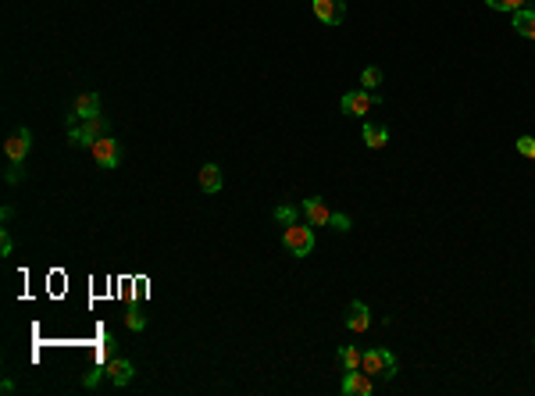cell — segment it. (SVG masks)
Wrapping results in <instances>:
<instances>
[{"mask_svg": "<svg viewBox=\"0 0 535 396\" xmlns=\"http://www.w3.org/2000/svg\"><path fill=\"white\" fill-rule=\"evenodd\" d=\"M282 247L286 254L293 257H307L314 250V229H310V221H296V225H286V233H282Z\"/></svg>", "mask_w": 535, "mask_h": 396, "instance_id": "obj_1", "label": "cell"}, {"mask_svg": "<svg viewBox=\"0 0 535 396\" xmlns=\"http://www.w3.org/2000/svg\"><path fill=\"white\" fill-rule=\"evenodd\" d=\"M360 371H367L371 378H393L396 375V357L386 347H374L360 357Z\"/></svg>", "mask_w": 535, "mask_h": 396, "instance_id": "obj_2", "label": "cell"}, {"mask_svg": "<svg viewBox=\"0 0 535 396\" xmlns=\"http://www.w3.org/2000/svg\"><path fill=\"white\" fill-rule=\"evenodd\" d=\"M89 150H93V161L103 168V172H111V168H118V161H122V147H118L111 136H100V140H96Z\"/></svg>", "mask_w": 535, "mask_h": 396, "instance_id": "obj_3", "label": "cell"}, {"mask_svg": "<svg viewBox=\"0 0 535 396\" xmlns=\"http://www.w3.org/2000/svg\"><path fill=\"white\" fill-rule=\"evenodd\" d=\"M310 4H314L317 22H325V25H339L346 18V4H343V0H310Z\"/></svg>", "mask_w": 535, "mask_h": 396, "instance_id": "obj_4", "label": "cell"}, {"mask_svg": "<svg viewBox=\"0 0 535 396\" xmlns=\"http://www.w3.org/2000/svg\"><path fill=\"white\" fill-rule=\"evenodd\" d=\"M29 147H32V132H29V129H18V132L4 143V154H8L11 164H22L25 154H29Z\"/></svg>", "mask_w": 535, "mask_h": 396, "instance_id": "obj_5", "label": "cell"}, {"mask_svg": "<svg viewBox=\"0 0 535 396\" xmlns=\"http://www.w3.org/2000/svg\"><path fill=\"white\" fill-rule=\"evenodd\" d=\"M132 375H136V368H132V361H125V357H111L107 361V382L111 385H129L132 382Z\"/></svg>", "mask_w": 535, "mask_h": 396, "instance_id": "obj_6", "label": "cell"}, {"mask_svg": "<svg viewBox=\"0 0 535 396\" xmlns=\"http://www.w3.org/2000/svg\"><path fill=\"white\" fill-rule=\"evenodd\" d=\"M343 392H346V396H367V392H371V375L360 371V368H357V371H346V375H343Z\"/></svg>", "mask_w": 535, "mask_h": 396, "instance_id": "obj_7", "label": "cell"}, {"mask_svg": "<svg viewBox=\"0 0 535 396\" xmlns=\"http://www.w3.org/2000/svg\"><path fill=\"white\" fill-rule=\"evenodd\" d=\"M303 218H307L310 225H329V221H332V211H329V204L321 200V197H310V200H303Z\"/></svg>", "mask_w": 535, "mask_h": 396, "instance_id": "obj_8", "label": "cell"}, {"mask_svg": "<svg viewBox=\"0 0 535 396\" xmlns=\"http://www.w3.org/2000/svg\"><path fill=\"white\" fill-rule=\"evenodd\" d=\"M367 325H371V311H367V304L353 300V304L346 307V328H350V332H367Z\"/></svg>", "mask_w": 535, "mask_h": 396, "instance_id": "obj_9", "label": "cell"}, {"mask_svg": "<svg viewBox=\"0 0 535 396\" xmlns=\"http://www.w3.org/2000/svg\"><path fill=\"white\" fill-rule=\"evenodd\" d=\"M339 107H343V115H364V111L374 107V104H371V93L353 89V93H346V97L339 100Z\"/></svg>", "mask_w": 535, "mask_h": 396, "instance_id": "obj_10", "label": "cell"}, {"mask_svg": "<svg viewBox=\"0 0 535 396\" xmlns=\"http://www.w3.org/2000/svg\"><path fill=\"white\" fill-rule=\"evenodd\" d=\"M222 182H225V179H222V168H218V164H203V168H200V190H203V193H222Z\"/></svg>", "mask_w": 535, "mask_h": 396, "instance_id": "obj_11", "label": "cell"}, {"mask_svg": "<svg viewBox=\"0 0 535 396\" xmlns=\"http://www.w3.org/2000/svg\"><path fill=\"white\" fill-rule=\"evenodd\" d=\"M386 143H389V129H386V125H379V122H364V147L382 150Z\"/></svg>", "mask_w": 535, "mask_h": 396, "instance_id": "obj_12", "label": "cell"}, {"mask_svg": "<svg viewBox=\"0 0 535 396\" xmlns=\"http://www.w3.org/2000/svg\"><path fill=\"white\" fill-rule=\"evenodd\" d=\"M72 111H75L79 118H96V115H100V97H96V93H79L75 104H72Z\"/></svg>", "mask_w": 535, "mask_h": 396, "instance_id": "obj_13", "label": "cell"}, {"mask_svg": "<svg viewBox=\"0 0 535 396\" xmlns=\"http://www.w3.org/2000/svg\"><path fill=\"white\" fill-rule=\"evenodd\" d=\"M514 29H517V36L535 39V11H528V8L514 11Z\"/></svg>", "mask_w": 535, "mask_h": 396, "instance_id": "obj_14", "label": "cell"}, {"mask_svg": "<svg viewBox=\"0 0 535 396\" xmlns=\"http://www.w3.org/2000/svg\"><path fill=\"white\" fill-rule=\"evenodd\" d=\"M360 350H353V347H339V364H343V371H357L360 368Z\"/></svg>", "mask_w": 535, "mask_h": 396, "instance_id": "obj_15", "label": "cell"}, {"mask_svg": "<svg viewBox=\"0 0 535 396\" xmlns=\"http://www.w3.org/2000/svg\"><path fill=\"white\" fill-rule=\"evenodd\" d=\"M300 211H303V207L282 204V207H275V221H279V225H296V221H300Z\"/></svg>", "mask_w": 535, "mask_h": 396, "instance_id": "obj_16", "label": "cell"}, {"mask_svg": "<svg viewBox=\"0 0 535 396\" xmlns=\"http://www.w3.org/2000/svg\"><path fill=\"white\" fill-rule=\"evenodd\" d=\"M360 86H364V89L382 86V68H374V65H371V68H364V72H360Z\"/></svg>", "mask_w": 535, "mask_h": 396, "instance_id": "obj_17", "label": "cell"}, {"mask_svg": "<svg viewBox=\"0 0 535 396\" xmlns=\"http://www.w3.org/2000/svg\"><path fill=\"white\" fill-rule=\"evenodd\" d=\"M103 375H107V368H103V364H96V368H89V371H86V378H82V385H86V389H100V382H103Z\"/></svg>", "mask_w": 535, "mask_h": 396, "instance_id": "obj_18", "label": "cell"}, {"mask_svg": "<svg viewBox=\"0 0 535 396\" xmlns=\"http://www.w3.org/2000/svg\"><path fill=\"white\" fill-rule=\"evenodd\" d=\"M486 4H489V8H496V11H510V15H514V11H521V8H524V0H486Z\"/></svg>", "mask_w": 535, "mask_h": 396, "instance_id": "obj_19", "label": "cell"}, {"mask_svg": "<svg viewBox=\"0 0 535 396\" xmlns=\"http://www.w3.org/2000/svg\"><path fill=\"white\" fill-rule=\"evenodd\" d=\"M125 325H129L132 332H143V328H146V318H143V311H139V307H132V311L125 314Z\"/></svg>", "mask_w": 535, "mask_h": 396, "instance_id": "obj_20", "label": "cell"}, {"mask_svg": "<svg viewBox=\"0 0 535 396\" xmlns=\"http://www.w3.org/2000/svg\"><path fill=\"white\" fill-rule=\"evenodd\" d=\"M517 154L535 161V136H521V140H517Z\"/></svg>", "mask_w": 535, "mask_h": 396, "instance_id": "obj_21", "label": "cell"}, {"mask_svg": "<svg viewBox=\"0 0 535 396\" xmlns=\"http://www.w3.org/2000/svg\"><path fill=\"white\" fill-rule=\"evenodd\" d=\"M329 225H332L336 233H350V225H353V221H350V214H332V221H329Z\"/></svg>", "mask_w": 535, "mask_h": 396, "instance_id": "obj_22", "label": "cell"}, {"mask_svg": "<svg viewBox=\"0 0 535 396\" xmlns=\"http://www.w3.org/2000/svg\"><path fill=\"white\" fill-rule=\"evenodd\" d=\"M4 179H8V186H18V182H22V179H25V172H22V164H11V168H8V175H4Z\"/></svg>", "mask_w": 535, "mask_h": 396, "instance_id": "obj_23", "label": "cell"}, {"mask_svg": "<svg viewBox=\"0 0 535 396\" xmlns=\"http://www.w3.org/2000/svg\"><path fill=\"white\" fill-rule=\"evenodd\" d=\"M111 354H115V339H111V335H107V339H103V343H100V350H96V361H103V357H111Z\"/></svg>", "mask_w": 535, "mask_h": 396, "instance_id": "obj_24", "label": "cell"}, {"mask_svg": "<svg viewBox=\"0 0 535 396\" xmlns=\"http://www.w3.org/2000/svg\"><path fill=\"white\" fill-rule=\"evenodd\" d=\"M11 247H15V243H11V233L4 229V233H0V254L8 257V254H11Z\"/></svg>", "mask_w": 535, "mask_h": 396, "instance_id": "obj_25", "label": "cell"}]
</instances>
